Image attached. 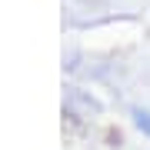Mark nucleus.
<instances>
[{"label":"nucleus","instance_id":"1","mask_svg":"<svg viewBox=\"0 0 150 150\" xmlns=\"http://www.w3.org/2000/svg\"><path fill=\"white\" fill-rule=\"evenodd\" d=\"M134 123L144 134H150V110H140V107H134Z\"/></svg>","mask_w":150,"mask_h":150}]
</instances>
